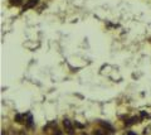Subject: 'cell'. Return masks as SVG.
<instances>
[{"instance_id": "7", "label": "cell", "mask_w": 151, "mask_h": 135, "mask_svg": "<svg viewBox=\"0 0 151 135\" xmlns=\"http://www.w3.org/2000/svg\"><path fill=\"white\" fill-rule=\"evenodd\" d=\"M54 135H62V133H60V131H59V130H57V131H56V133H54Z\"/></svg>"}, {"instance_id": "8", "label": "cell", "mask_w": 151, "mask_h": 135, "mask_svg": "<svg viewBox=\"0 0 151 135\" xmlns=\"http://www.w3.org/2000/svg\"><path fill=\"white\" fill-rule=\"evenodd\" d=\"M128 135H135V134H134V133H130V134H128Z\"/></svg>"}, {"instance_id": "2", "label": "cell", "mask_w": 151, "mask_h": 135, "mask_svg": "<svg viewBox=\"0 0 151 135\" xmlns=\"http://www.w3.org/2000/svg\"><path fill=\"white\" fill-rule=\"evenodd\" d=\"M37 3H38V0H29V1L27 3V5L24 6V10H27V9H29V8L35 6V5H37Z\"/></svg>"}, {"instance_id": "6", "label": "cell", "mask_w": 151, "mask_h": 135, "mask_svg": "<svg viewBox=\"0 0 151 135\" xmlns=\"http://www.w3.org/2000/svg\"><path fill=\"white\" fill-rule=\"evenodd\" d=\"M94 135H105V133L102 130H97V131H94Z\"/></svg>"}, {"instance_id": "4", "label": "cell", "mask_w": 151, "mask_h": 135, "mask_svg": "<svg viewBox=\"0 0 151 135\" xmlns=\"http://www.w3.org/2000/svg\"><path fill=\"white\" fill-rule=\"evenodd\" d=\"M15 120H16V122H19V124L24 122V121H23V115H20V114H18V115L15 116Z\"/></svg>"}, {"instance_id": "1", "label": "cell", "mask_w": 151, "mask_h": 135, "mask_svg": "<svg viewBox=\"0 0 151 135\" xmlns=\"http://www.w3.org/2000/svg\"><path fill=\"white\" fill-rule=\"evenodd\" d=\"M63 125H64V128L67 129V133H68L69 135H74L73 126H72V124H71V121H69L68 119H64V120H63Z\"/></svg>"}, {"instance_id": "3", "label": "cell", "mask_w": 151, "mask_h": 135, "mask_svg": "<svg viewBox=\"0 0 151 135\" xmlns=\"http://www.w3.org/2000/svg\"><path fill=\"white\" fill-rule=\"evenodd\" d=\"M27 125L29 126V128H31V126H33V117H31V115L29 114V112H28V114H27Z\"/></svg>"}, {"instance_id": "5", "label": "cell", "mask_w": 151, "mask_h": 135, "mask_svg": "<svg viewBox=\"0 0 151 135\" xmlns=\"http://www.w3.org/2000/svg\"><path fill=\"white\" fill-rule=\"evenodd\" d=\"M10 3H12L13 5H15V6H18V5L21 4V0H10Z\"/></svg>"}]
</instances>
